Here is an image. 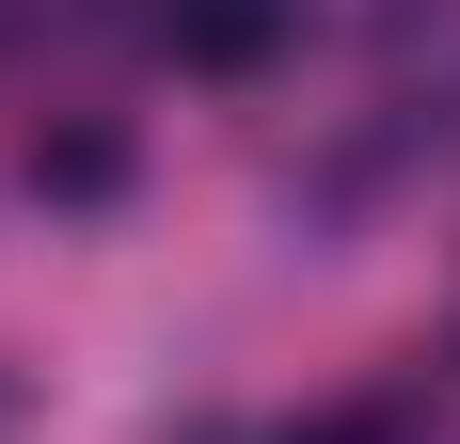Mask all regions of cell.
Returning a JSON list of instances; mask_svg holds the SVG:
<instances>
[{
    "mask_svg": "<svg viewBox=\"0 0 460 444\" xmlns=\"http://www.w3.org/2000/svg\"><path fill=\"white\" fill-rule=\"evenodd\" d=\"M270 32H286V0H159V48L175 64H270Z\"/></svg>",
    "mask_w": 460,
    "mask_h": 444,
    "instance_id": "obj_1",
    "label": "cell"
},
{
    "mask_svg": "<svg viewBox=\"0 0 460 444\" xmlns=\"http://www.w3.org/2000/svg\"><path fill=\"white\" fill-rule=\"evenodd\" d=\"M286 444H429L413 413H318V429H286Z\"/></svg>",
    "mask_w": 460,
    "mask_h": 444,
    "instance_id": "obj_2",
    "label": "cell"
}]
</instances>
